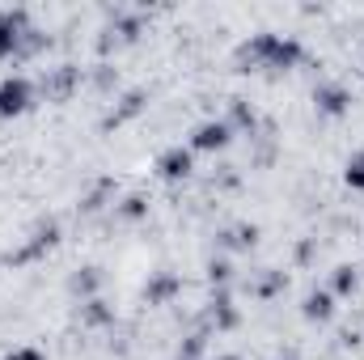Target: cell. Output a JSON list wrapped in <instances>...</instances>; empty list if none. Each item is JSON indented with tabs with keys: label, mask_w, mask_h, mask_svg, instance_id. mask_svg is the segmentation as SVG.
<instances>
[{
	"label": "cell",
	"mask_w": 364,
	"mask_h": 360,
	"mask_svg": "<svg viewBox=\"0 0 364 360\" xmlns=\"http://www.w3.org/2000/svg\"><path fill=\"white\" fill-rule=\"evenodd\" d=\"M301 318H305V322H331V318H335V292H331V288H314V292H305V301H301Z\"/></svg>",
	"instance_id": "7402d4cb"
},
{
	"label": "cell",
	"mask_w": 364,
	"mask_h": 360,
	"mask_svg": "<svg viewBox=\"0 0 364 360\" xmlns=\"http://www.w3.org/2000/svg\"><path fill=\"white\" fill-rule=\"evenodd\" d=\"M60 238H64V225H60L55 216H43V221H34V225H30V233L21 238V246H17L4 263H9V268H30V263L47 259V255L60 246Z\"/></svg>",
	"instance_id": "277c9868"
},
{
	"label": "cell",
	"mask_w": 364,
	"mask_h": 360,
	"mask_svg": "<svg viewBox=\"0 0 364 360\" xmlns=\"http://www.w3.org/2000/svg\"><path fill=\"white\" fill-rule=\"evenodd\" d=\"M343 182L352 191H364V149H356L348 162H343Z\"/></svg>",
	"instance_id": "4316f807"
},
{
	"label": "cell",
	"mask_w": 364,
	"mask_h": 360,
	"mask_svg": "<svg viewBox=\"0 0 364 360\" xmlns=\"http://www.w3.org/2000/svg\"><path fill=\"white\" fill-rule=\"evenodd\" d=\"M352 90L343 85V81H318L314 85V110H318V119H343V115H352Z\"/></svg>",
	"instance_id": "30bf717a"
},
{
	"label": "cell",
	"mask_w": 364,
	"mask_h": 360,
	"mask_svg": "<svg viewBox=\"0 0 364 360\" xmlns=\"http://www.w3.org/2000/svg\"><path fill=\"white\" fill-rule=\"evenodd\" d=\"M174 360H208V331L203 327H195V331H186L178 339V352Z\"/></svg>",
	"instance_id": "cb8c5ba5"
},
{
	"label": "cell",
	"mask_w": 364,
	"mask_h": 360,
	"mask_svg": "<svg viewBox=\"0 0 364 360\" xmlns=\"http://www.w3.org/2000/svg\"><path fill=\"white\" fill-rule=\"evenodd\" d=\"M140 297H144V305H153V309H161V305H174V301L182 297V275H178V271H170V268L149 271V280H144Z\"/></svg>",
	"instance_id": "4fadbf2b"
},
{
	"label": "cell",
	"mask_w": 364,
	"mask_h": 360,
	"mask_svg": "<svg viewBox=\"0 0 364 360\" xmlns=\"http://www.w3.org/2000/svg\"><path fill=\"white\" fill-rule=\"evenodd\" d=\"M34 81L30 77H4L0 81V123L4 119H17V115H26L30 106H34Z\"/></svg>",
	"instance_id": "8fae6325"
},
{
	"label": "cell",
	"mask_w": 364,
	"mask_h": 360,
	"mask_svg": "<svg viewBox=\"0 0 364 360\" xmlns=\"http://www.w3.org/2000/svg\"><path fill=\"white\" fill-rule=\"evenodd\" d=\"M275 157H279V136H275L272 119H263V123L250 132V166H255V170H272Z\"/></svg>",
	"instance_id": "9a60e30c"
},
{
	"label": "cell",
	"mask_w": 364,
	"mask_h": 360,
	"mask_svg": "<svg viewBox=\"0 0 364 360\" xmlns=\"http://www.w3.org/2000/svg\"><path fill=\"white\" fill-rule=\"evenodd\" d=\"M233 144V127L225 123V119H203V123H195L191 127V140H186V149L199 157V153H225Z\"/></svg>",
	"instance_id": "52a82bcc"
},
{
	"label": "cell",
	"mask_w": 364,
	"mask_h": 360,
	"mask_svg": "<svg viewBox=\"0 0 364 360\" xmlns=\"http://www.w3.org/2000/svg\"><path fill=\"white\" fill-rule=\"evenodd\" d=\"M279 360H292V356H279Z\"/></svg>",
	"instance_id": "1f68e13d"
},
{
	"label": "cell",
	"mask_w": 364,
	"mask_h": 360,
	"mask_svg": "<svg viewBox=\"0 0 364 360\" xmlns=\"http://www.w3.org/2000/svg\"><path fill=\"white\" fill-rule=\"evenodd\" d=\"M246 288H250L255 301H275V297H284V288H288V271L284 268H263L259 275L246 280Z\"/></svg>",
	"instance_id": "ffe728a7"
},
{
	"label": "cell",
	"mask_w": 364,
	"mask_h": 360,
	"mask_svg": "<svg viewBox=\"0 0 364 360\" xmlns=\"http://www.w3.org/2000/svg\"><path fill=\"white\" fill-rule=\"evenodd\" d=\"M102 288H106V271L97 268V263H81V268L68 275V292H73L77 301H93V297H102Z\"/></svg>",
	"instance_id": "e0dca14e"
},
{
	"label": "cell",
	"mask_w": 364,
	"mask_h": 360,
	"mask_svg": "<svg viewBox=\"0 0 364 360\" xmlns=\"http://www.w3.org/2000/svg\"><path fill=\"white\" fill-rule=\"evenodd\" d=\"M73 318L81 322V331H110V327L119 322V314H114V305H110L106 297L77 301V314H73Z\"/></svg>",
	"instance_id": "2e32d148"
},
{
	"label": "cell",
	"mask_w": 364,
	"mask_h": 360,
	"mask_svg": "<svg viewBox=\"0 0 364 360\" xmlns=\"http://www.w3.org/2000/svg\"><path fill=\"white\" fill-rule=\"evenodd\" d=\"M149 102H153V93L144 90V85H132V90H119L110 97V106H106V115H102V132H119V127H127V123H136L144 110H149Z\"/></svg>",
	"instance_id": "5b68a950"
},
{
	"label": "cell",
	"mask_w": 364,
	"mask_h": 360,
	"mask_svg": "<svg viewBox=\"0 0 364 360\" xmlns=\"http://www.w3.org/2000/svg\"><path fill=\"white\" fill-rule=\"evenodd\" d=\"M208 288H233V259H208Z\"/></svg>",
	"instance_id": "484cf974"
},
{
	"label": "cell",
	"mask_w": 364,
	"mask_h": 360,
	"mask_svg": "<svg viewBox=\"0 0 364 360\" xmlns=\"http://www.w3.org/2000/svg\"><path fill=\"white\" fill-rule=\"evenodd\" d=\"M212 242H216V250H220V255H246V250H255V246H259V225H250V221L220 225Z\"/></svg>",
	"instance_id": "5bb4252c"
},
{
	"label": "cell",
	"mask_w": 364,
	"mask_h": 360,
	"mask_svg": "<svg viewBox=\"0 0 364 360\" xmlns=\"http://www.w3.org/2000/svg\"><path fill=\"white\" fill-rule=\"evenodd\" d=\"M81 85H85V68L73 64V60H60V64H47V68L38 73L34 93L47 97V102H55V106H64V102H73V97L81 93Z\"/></svg>",
	"instance_id": "3957f363"
},
{
	"label": "cell",
	"mask_w": 364,
	"mask_h": 360,
	"mask_svg": "<svg viewBox=\"0 0 364 360\" xmlns=\"http://www.w3.org/2000/svg\"><path fill=\"white\" fill-rule=\"evenodd\" d=\"M140 34H144V13L140 9H127V4H114V9H106V26L97 30V60H110V55H119L123 47H132V43H140Z\"/></svg>",
	"instance_id": "7a4b0ae2"
},
{
	"label": "cell",
	"mask_w": 364,
	"mask_h": 360,
	"mask_svg": "<svg viewBox=\"0 0 364 360\" xmlns=\"http://www.w3.org/2000/svg\"><path fill=\"white\" fill-rule=\"evenodd\" d=\"M305 43L296 38V34H275V30H259V34H250V38H242L237 43V51H233V64H237V73H259V77H284V73H292V68H301L305 64Z\"/></svg>",
	"instance_id": "6da1fadb"
},
{
	"label": "cell",
	"mask_w": 364,
	"mask_h": 360,
	"mask_svg": "<svg viewBox=\"0 0 364 360\" xmlns=\"http://www.w3.org/2000/svg\"><path fill=\"white\" fill-rule=\"evenodd\" d=\"M199 327L203 331H237L242 327V309H237V301H233V288H212L208 292V305H203V314H199Z\"/></svg>",
	"instance_id": "8992f818"
},
{
	"label": "cell",
	"mask_w": 364,
	"mask_h": 360,
	"mask_svg": "<svg viewBox=\"0 0 364 360\" xmlns=\"http://www.w3.org/2000/svg\"><path fill=\"white\" fill-rule=\"evenodd\" d=\"M51 43H55V38H51L47 30L30 26V30H26V38H21V51H17V60H38L43 51H51Z\"/></svg>",
	"instance_id": "d4e9b609"
},
{
	"label": "cell",
	"mask_w": 364,
	"mask_h": 360,
	"mask_svg": "<svg viewBox=\"0 0 364 360\" xmlns=\"http://www.w3.org/2000/svg\"><path fill=\"white\" fill-rule=\"evenodd\" d=\"M331 292H335V301L339 297H352L356 288H360V268H352V263H339V268L331 271V284H326Z\"/></svg>",
	"instance_id": "603a6c76"
},
{
	"label": "cell",
	"mask_w": 364,
	"mask_h": 360,
	"mask_svg": "<svg viewBox=\"0 0 364 360\" xmlns=\"http://www.w3.org/2000/svg\"><path fill=\"white\" fill-rule=\"evenodd\" d=\"M237 182H242L237 166H216V174H208V186L212 191H237Z\"/></svg>",
	"instance_id": "83f0119b"
},
{
	"label": "cell",
	"mask_w": 364,
	"mask_h": 360,
	"mask_svg": "<svg viewBox=\"0 0 364 360\" xmlns=\"http://www.w3.org/2000/svg\"><path fill=\"white\" fill-rule=\"evenodd\" d=\"M314 259H318V238H314V233H305V238L296 242V250H292V263H296V268H309Z\"/></svg>",
	"instance_id": "f1b7e54d"
},
{
	"label": "cell",
	"mask_w": 364,
	"mask_h": 360,
	"mask_svg": "<svg viewBox=\"0 0 364 360\" xmlns=\"http://www.w3.org/2000/svg\"><path fill=\"white\" fill-rule=\"evenodd\" d=\"M208 360H242L237 352H220V356H208Z\"/></svg>",
	"instance_id": "4dcf8cb0"
},
{
	"label": "cell",
	"mask_w": 364,
	"mask_h": 360,
	"mask_svg": "<svg viewBox=\"0 0 364 360\" xmlns=\"http://www.w3.org/2000/svg\"><path fill=\"white\" fill-rule=\"evenodd\" d=\"M157 179L170 182V186H178V182H191L195 179V153L186 149V144H170L166 153H157Z\"/></svg>",
	"instance_id": "7c38bea8"
},
{
	"label": "cell",
	"mask_w": 364,
	"mask_h": 360,
	"mask_svg": "<svg viewBox=\"0 0 364 360\" xmlns=\"http://www.w3.org/2000/svg\"><path fill=\"white\" fill-rule=\"evenodd\" d=\"M30 26H34V21H30V9H21V4L0 9V60H17L21 38H26Z\"/></svg>",
	"instance_id": "ba28073f"
},
{
	"label": "cell",
	"mask_w": 364,
	"mask_h": 360,
	"mask_svg": "<svg viewBox=\"0 0 364 360\" xmlns=\"http://www.w3.org/2000/svg\"><path fill=\"white\" fill-rule=\"evenodd\" d=\"M85 85H90L97 97H114V93L123 90V77H119V68H114V60H97L85 68Z\"/></svg>",
	"instance_id": "d6986e66"
},
{
	"label": "cell",
	"mask_w": 364,
	"mask_h": 360,
	"mask_svg": "<svg viewBox=\"0 0 364 360\" xmlns=\"http://www.w3.org/2000/svg\"><path fill=\"white\" fill-rule=\"evenodd\" d=\"M114 203H119V182L110 179V174H97V179L77 195V212L81 216H102V212H114Z\"/></svg>",
	"instance_id": "9c48e42d"
},
{
	"label": "cell",
	"mask_w": 364,
	"mask_h": 360,
	"mask_svg": "<svg viewBox=\"0 0 364 360\" xmlns=\"http://www.w3.org/2000/svg\"><path fill=\"white\" fill-rule=\"evenodd\" d=\"M4 360H47V352H43V348H34V344H21V348L4 352Z\"/></svg>",
	"instance_id": "f546056e"
},
{
	"label": "cell",
	"mask_w": 364,
	"mask_h": 360,
	"mask_svg": "<svg viewBox=\"0 0 364 360\" xmlns=\"http://www.w3.org/2000/svg\"><path fill=\"white\" fill-rule=\"evenodd\" d=\"M149 212H153V199H149L144 191H127V195H119L110 221H119V225H144Z\"/></svg>",
	"instance_id": "ac0fdd59"
},
{
	"label": "cell",
	"mask_w": 364,
	"mask_h": 360,
	"mask_svg": "<svg viewBox=\"0 0 364 360\" xmlns=\"http://www.w3.org/2000/svg\"><path fill=\"white\" fill-rule=\"evenodd\" d=\"M225 123L233 127V136L242 132V136H250L259 123H263V115H259V106L250 102V97H229V110H225Z\"/></svg>",
	"instance_id": "44dd1931"
}]
</instances>
